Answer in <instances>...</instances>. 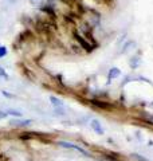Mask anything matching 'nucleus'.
<instances>
[{"mask_svg":"<svg viewBox=\"0 0 153 161\" xmlns=\"http://www.w3.org/2000/svg\"><path fill=\"white\" fill-rule=\"evenodd\" d=\"M7 117H8V114L6 113V110H4V112H3V110H0V121L4 119V118H7Z\"/></svg>","mask_w":153,"mask_h":161,"instance_id":"nucleus-18","label":"nucleus"},{"mask_svg":"<svg viewBox=\"0 0 153 161\" xmlns=\"http://www.w3.org/2000/svg\"><path fill=\"white\" fill-rule=\"evenodd\" d=\"M6 113H7L8 116H12L14 118H22L23 117V113L20 110H15V109H7Z\"/></svg>","mask_w":153,"mask_h":161,"instance_id":"nucleus-11","label":"nucleus"},{"mask_svg":"<svg viewBox=\"0 0 153 161\" xmlns=\"http://www.w3.org/2000/svg\"><path fill=\"white\" fill-rule=\"evenodd\" d=\"M1 94H3L4 97H7V98H15L14 94H11V93H8V91H6V90H1Z\"/></svg>","mask_w":153,"mask_h":161,"instance_id":"nucleus-17","label":"nucleus"},{"mask_svg":"<svg viewBox=\"0 0 153 161\" xmlns=\"http://www.w3.org/2000/svg\"><path fill=\"white\" fill-rule=\"evenodd\" d=\"M49 101L51 102V105L54 106V108H65V103H63V101L61 98H58V97H55V95H50V97H49Z\"/></svg>","mask_w":153,"mask_h":161,"instance_id":"nucleus-8","label":"nucleus"},{"mask_svg":"<svg viewBox=\"0 0 153 161\" xmlns=\"http://www.w3.org/2000/svg\"><path fill=\"white\" fill-rule=\"evenodd\" d=\"M90 105L95 109H99V110H110L113 109V105L110 102H108L106 99H98V98H91L90 101Z\"/></svg>","mask_w":153,"mask_h":161,"instance_id":"nucleus-3","label":"nucleus"},{"mask_svg":"<svg viewBox=\"0 0 153 161\" xmlns=\"http://www.w3.org/2000/svg\"><path fill=\"white\" fill-rule=\"evenodd\" d=\"M73 39L75 40L76 43H78V46H79L81 49L83 50L85 53L89 54V53H93L94 50H95L93 46H91V43L89 42V40H87V39L85 38V36L82 35V34H81L78 30H75V28L73 30Z\"/></svg>","mask_w":153,"mask_h":161,"instance_id":"nucleus-1","label":"nucleus"},{"mask_svg":"<svg viewBox=\"0 0 153 161\" xmlns=\"http://www.w3.org/2000/svg\"><path fill=\"white\" fill-rule=\"evenodd\" d=\"M134 46H136V43L133 42V40H128L125 44L122 46V50H120V54H126L128 51H130L132 47H134Z\"/></svg>","mask_w":153,"mask_h":161,"instance_id":"nucleus-10","label":"nucleus"},{"mask_svg":"<svg viewBox=\"0 0 153 161\" xmlns=\"http://www.w3.org/2000/svg\"><path fill=\"white\" fill-rule=\"evenodd\" d=\"M140 65H141V59H140L138 56H132V58L129 59V66H130L132 70H136Z\"/></svg>","mask_w":153,"mask_h":161,"instance_id":"nucleus-9","label":"nucleus"},{"mask_svg":"<svg viewBox=\"0 0 153 161\" xmlns=\"http://www.w3.org/2000/svg\"><path fill=\"white\" fill-rule=\"evenodd\" d=\"M58 145L62 148H66V149H73V151H76L78 153L83 154V156H86V157H90V153L87 151H85L82 146H79V145H75V144L73 142H69V141H58Z\"/></svg>","mask_w":153,"mask_h":161,"instance_id":"nucleus-2","label":"nucleus"},{"mask_svg":"<svg viewBox=\"0 0 153 161\" xmlns=\"http://www.w3.org/2000/svg\"><path fill=\"white\" fill-rule=\"evenodd\" d=\"M120 75H121V70H120L118 67H111L108 73V82L110 83L111 80L115 79V78H118Z\"/></svg>","mask_w":153,"mask_h":161,"instance_id":"nucleus-7","label":"nucleus"},{"mask_svg":"<svg viewBox=\"0 0 153 161\" xmlns=\"http://www.w3.org/2000/svg\"><path fill=\"white\" fill-rule=\"evenodd\" d=\"M39 11H42L43 14H46V16H49L50 20L55 22L58 15H56V10H55V6H49V4H43L39 7Z\"/></svg>","mask_w":153,"mask_h":161,"instance_id":"nucleus-4","label":"nucleus"},{"mask_svg":"<svg viewBox=\"0 0 153 161\" xmlns=\"http://www.w3.org/2000/svg\"><path fill=\"white\" fill-rule=\"evenodd\" d=\"M54 116L66 117V110H65V108H54Z\"/></svg>","mask_w":153,"mask_h":161,"instance_id":"nucleus-12","label":"nucleus"},{"mask_svg":"<svg viewBox=\"0 0 153 161\" xmlns=\"http://www.w3.org/2000/svg\"><path fill=\"white\" fill-rule=\"evenodd\" d=\"M132 157H133V158H136L137 161H148L145 157H143L141 154H137V153H133V154H132Z\"/></svg>","mask_w":153,"mask_h":161,"instance_id":"nucleus-16","label":"nucleus"},{"mask_svg":"<svg viewBox=\"0 0 153 161\" xmlns=\"http://www.w3.org/2000/svg\"><path fill=\"white\" fill-rule=\"evenodd\" d=\"M8 54V49L6 47V46H0V59L1 58H4V56Z\"/></svg>","mask_w":153,"mask_h":161,"instance_id":"nucleus-15","label":"nucleus"},{"mask_svg":"<svg viewBox=\"0 0 153 161\" xmlns=\"http://www.w3.org/2000/svg\"><path fill=\"white\" fill-rule=\"evenodd\" d=\"M0 78H1V79H4V80L10 79V75H8V73L4 70L3 67H0Z\"/></svg>","mask_w":153,"mask_h":161,"instance_id":"nucleus-14","label":"nucleus"},{"mask_svg":"<svg viewBox=\"0 0 153 161\" xmlns=\"http://www.w3.org/2000/svg\"><path fill=\"white\" fill-rule=\"evenodd\" d=\"M90 128L98 134V136H102V134L105 133V129L102 128V124L99 122L98 119H95V118H93L90 121Z\"/></svg>","mask_w":153,"mask_h":161,"instance_id":"nucleus-5","label":"nucleus"},{"mask_svg":"<svg viewBox=\"0 0 153 161\" xmlns=\"http://www.w3.org/2000/svg\"><path fill=\"white\" fill-rule=\"evenodd\" d=\"M30 1V4L31 6H34V7H40V6H43L45 4V0H28Z\"/></svg>","mask_w":153,"mask_h":161,"instance_id":"nucleus-13","label":"nucleus"},{"mask_svg":"<svg viewBox=\"0 0 153 161\" xmlns=\"http://www.w3.org/2000/svg\"><path fill=\"white\" fill-rule=\"evenodd\" d=\"M11 126H16V128H24L32 124V119H20V118H14L11 119Z\"/></svg>","mask_w":153,"mask_h":161,"instance_id":"nucleus-6","label":"nucleus"}]
</instances>
